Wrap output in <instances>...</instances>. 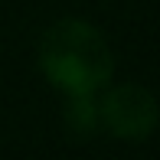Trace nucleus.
<instances>
[{
  "label": "nucleus",
  "mask_w": 160,
  "mask_h": 160,
  "mask_svg": "<svg viewBox=\"0 0 160 160\" xmlns=\"http://www.w3.org/2000/svg\"><path fill=\"white\" fill-rule=\"evenodd\" d=\"M98 124L121 141H144L157 128V101L144 85H114L98 101Z\"/></svg>",
  "instance_id": "2"
},
{
  "label": "nucleus",
  "mask_w": 160,
  "mask_h": 160,
  "mask_svg": "<svg viewBox=\"0 0 160 160\" xmlns=\"http://www.w3.org/2000/svg\"><path fill=\"white\" fill-rule=\"evenodd\" d=\"M39 69L65 95H95L114 72L105 36L85 20H59L39 39Z\"/></svg>",
  "instance_id": "1"
},
{
  "label": "nucleus",
  "mask_w": 160,
  "mask_h": 160,
  "mask_svg": "<svg viewBox=\"0 0 160 160\" xmlns=\"http://www.w3.org/2000/svg\"><path fill=\"white\" fill-rule=\"evenodd\" d=\"M65 121H69L72 134L92 137V134H95V128H98V105H95V95H69Z\"/></svg>",
  "instance_id": "3"
}]
</instances>
